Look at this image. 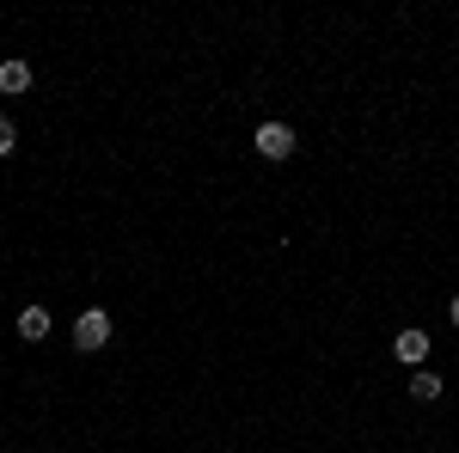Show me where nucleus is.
<instances>
[{
    "label": "nucleus",
    "instance_id": "obj_1",
    "mask_svg": "<svg viewBox=\"0 0 459 453\" xmlns=\"http://www.w3.org/2000/svg\"><path fill=\"white\" fill-rule=\"evenodd\" d=\"M105 344H110V313L92 307V313L74 318V349H105Z\"/></svg>",
    "mask_w": 459,
    "mask_h": 453
},
{
    "label": "nucleus",
    "instance_id": "obj_2",
    "mask_svg": "<svg viewBox=\"0 0 459 453\" xmlns=\"http://www.w3.org/2000/svg\"><path fill=\"white\" fill-rule=\"evenodd\" d=\"M257 153L264 160H288L294 153V129L288 123H257Z\"/></svg>",
    "mask_w": 459,
    "mask_h": 453
},
{
    "label": "nucleus",
    "instance_id": "obj_3",
    "mask_svg": "<svg viewBox=\"0 0 459 453\" xmlns=\"http://www.w3.org/2000/svg\"><path fill=\"white\" fill-rule=\"evenodd\" d=\"M392 355H398L404 368H423V355H429V337H423V331H398V337H392Z\"/></svg>",
    "mask_w": 459,
    "mask_h": 453
},
{
    "label": "nucleus",
    "instance_id": "obj_4",
    "mask_svg": "<svg viewBox=\"0 0 459 453\" xmlns=\"http://www.w3.org/2000/svg\"><path fill=\"white\" fill-rule=\"evenodd\" d=\"M19 337H25V344H43V337H49V313H43V307H25V313H19Z\"/></svg>",
    "mask_w": 459,
    "mask_h": 453
},
{
    "label": "nucleus",
    "instance_id": "obj_5",
    "mask_svg": "<svg viewBox=\"0 0 459 453\" xmlns=\"http://www.w3.org/2000/svg\"><path fill=\"white\" fill-rule=\"evenodd\" d=\"M0 92H13V99L31 92V68L25 62H0Z\"/></svg>",
    "mask_w": 459,
    "mask_h": 453
},
{
    "label": "nucleus",
    "instance_id": "obj_6",
    "mask_svg": "<svg viewBox=\"0 0 459 453\" xmlns=\"http://www.w3.org/2000/svg\"><path fill=\"white\" fill-rule=\"evenodd\" d=\"M411 398H417V405H435V398H441V380H435V374H411Z\"/></svg>",
    "mask_w": 459,
    "mask_h": 453
},
{
    "label": "nucleus",
    "instance_id": "obj_7",
    "mask_svg": "<svg viewBox=\"0 0 459 453\" xmlns=\"http://www.w3.org/2000/svg\"><path fill=\"white\" fill-rule=\"evenodd\" d=\"M6 153H19V129H13V117H0V160Z\"/></svg>",
    "mask_w": 459,
    "mask_h": 453
},
{
    "label": "nucleus",
    "instance_id": "obj_8",
    "mask_svg": "<svg viewBox=\"0 0 459 453\" xmlns=\"http://www.w3.org/2000/svg\"><path fill=\"white\" fill-rule=\"evenodd\" d=\"M447 318H454V325H459V294H454V301H447Z\"/></svg>",
    "mask_w": 459,
    "mask_h": 453
}]
</instances>
